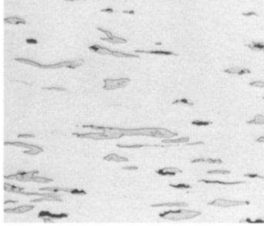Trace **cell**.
Masks as SVG:
<instances>
[{"mask_svg":"<svg viewBox=\"0 0 264 226\" xmlns=\"http://www.w3.org/2000/svg\"><path fill=\"white\" fill-rule=\"evenodd\" d=\"M122 170H128V171H135L138 169V167L136 166H127V167H123Z\"/></svg>","mask_w":264,"mask_h":226,"instance_id":"cell-34","label":"cell"},{"mask_svg":"<svg viewBox=\"0 0 264 226\" xmlns=\"http://www.w3.org/2000/svg\"><path fill=\"white\" fill-rule=\"evenodd\" d=\"M43 200H47V201H62V200L60 198V196L58 195H54V196H45L43 198H39V199H36V200H31V202L32 203H38Z\"/></svg>","mask_w":264,"mask_h":226,"instance_id":"cell-19","label":"cell"},{"mask_svg":"<svg viewBox=\"0 0 264 226\" xmlns=\"http://www.w3.org/2000/svg\"><path fill=\"white\" fill-rule=\"evenodd\" d=\"M40 191H47L54 192H57L64 191L65 192H69L71 193L72 189L68 188H56V187H47V188H40Z\"/></svg>","mask_w":264,"mask_h":226,"instance_id":"cell-21","label":"cell"},{"mask_svg":"<svg viewBox=\"0 0 264 226\" xmlns=\"http://www.w3.org/2000/svg\"><path fill=\"white\" fill-rule=\"evenodd\" d=\"M199 182H204L205 184H218L223 185H238L241 184H245V182L244 181H232V182H225V181H222L219 180H206V179H201L199 180Z\"/></svg>","mask_w":264,"mask_h":226,"instance_id":"cell-12","label":"cell"},{"mask_svg":"<svg viewBox=\"0 0 264 226\" xmlns=\"http://www.w3.org/2000/svg\"><path fill=\"white\" fill-rule=\"evenodd\" d=\"M212 123L210 121H202L200 120H195L192 122V124L193 125L198 126H207Z\"/></svg>","mask_w":264,"mask_h":226,"instance_id":"cell-27","label":"cell"},{"mask_svg":"<svg viewBox=\"0 0 264 226\" xmlns=\"http://www.w3.org/2000/svg\"><path fill=\"white\" fill-rule=\"evenodd\" d=\"M67 1H70V2H74V1H82V0H65ZM85 1V0H84Z\"/></svg>","mask_w":264,"mask_h":226,"instance_id":"cell-42","label":"cell"},{"mask_svg":"<svg viewBox=\"0 0 264 226\" xmlns=\"http://www.w3.org/2000/svg\"><path fill=\"white\" fill-rule=\"evenodd\" d=\"M179 103H182V104H186L187 105L190 106H192L194 105L192 103H190L188 101V99H177L176 101H175L172 102V104H179Z\"/></svg>","mask_w":264,"mask_h":226,"instance_id":"cell-30","label":"cell"},{"mask_svg":"<svg viewBox=\"0 0 264 226\" xmlns=\"http://www.w3.org/2000/svg\"><path fill=\"white\" fill-rule=\"evenodd\" d=\"M250 86L258 88H264V82L262 80H255L249 83Z\"/></svg>","mask_w":264,"mask_h":226,"instance_id":"cell-25","label":"cell"},{"mask_svg":"<svg viewBox=\"0 0 264 226\" xmlns=\"http://www.w3.org/2000/svg\"><path fill=\"white\" fill-rule=\"evenodd\" d=\"M223 72L229 75H237L238 76H243L245 75H248L251 73V71L248 68H242L239 67H231L225 69Z\"/></svg>","mask_w":264,"mask_h":226,"instance_id":"cell-8","label":"cell"},{"mask_svg":"<svg viewBox=\"0 0 264 226\" xmlns=\"http://www.w3.org/2000/svg\"></svg>","mask_w":264,"mask_h":226,"instance_id":"cell-45","label":"cell"},{"mask_svg":"<svg viewBox=\"0 0 264 226\" xmlns=\"http://www.w3.org/2000/svg\"><path fill=\"white\" fill-rule=\"evenodd\" d=\"M103 159L107 161H115V162H127L129 159L126 157H121L116 154H110L103 158Z\"/></svg>","mask_w":264,"mask_h":226,"instance_id":"cell-14","label":"cell"},{"mask_svg":"<svg viewBox=\"0 0 264 226\" xmlns=\"http://www.w3.org/2000/svg\"><path fill=\"white\" fill-rule=\"evenodd\" d=\"M130 80L128 78L104 79L103 89L106 90H115L126 86Z\"/></svg>","mask_w":264,"mask_h":226,"instance_id":"cell-5","label":"cell"},{"mask_svg":"<svg viewBox=\"0 0 264 226\" xmlns=\"http://www.w3.org/2000/svg\"><path fill=\"white\" fill-rule=\"evenodd\" d=\"M35 207L34 206H19L18 207L13 208V209H10V208H8V209H4V212L5 213H23L25 212H28L30 211H31L33 210Z\"/></svg>","mask_w":264,"mask_h":226,"instance_id":"cell-11","label":"cell"},{"mask_svg":"<svg viewBox=\"0 0 264 226\" xmlns=\"http://www.w3.org/2000/svg\"><path fill=\"white\" fill-rule=\"evenodd\" d=\"M26 41H27V42L28 43V44H35L37 43V41L36 40L34 39H32V38L27 39L26 40Z\"/></svg>","mask_w":264,"mask_h":226,"instance_id":"cell-35","label":"cell"},{"mask_svg":"<svg viewBox=\"0 0 264 226\" xmlns=\"http://www.w3.org/2000/svg\"><path fill=\"white\" fill-rule=\"evenodd\" d=\"M44 89L46 90H58V91H63L65 90L64 89L61 88H57V87H52V88H43Z\"/></svg>","mask_w":264,"mask_h":226,"instance_id":"cell-37","label":"cell"},{"mask_svg":"<svg viewBox=\"0 0 264 226\" xmlns=\"http://www.w3.org/2000/svg\"><path fill=\"white\" fill-rule=\"evenodd\" d=\"M240 222H245L250 224H264V220L262 219H256L254 221L252 220L250 218H245V220H242Z\"/></svg>","mask_w":264,"mask_h":226,"instance_id":"cell-29","label":"cell"},{"mask_svg":"<svg viewBox=\"0 0 264 226\" xmlns=\"http://www.w3.org/2000/svg\"><path fill=\"white\" fill-rule=\"evenodd\" d=\"M188 206L187 203L184 202H176V203H162V204H153L151 205V207H186Z\"/></svg>","mask_w":264,"mask_h":226,"instance_id":"cell-15","label":"cell"},{"mask_svg":"<svg viewBox=\"0 0 264 226\" xmlns=\"http://www.w3.org/2000/svg\"><path fill=\"white\" fill-rule=\"evenodd\" d=\"M189 139L188 137H183L181 138L176 139H166L162 141V143H186L188 142Z\"/></svg>","mask_w":264,"mask_h":226,"instance_id":"cell-22","label":"cell"},{"mask_svg":"<svg viewBox=\"0 0 264 226\" xmlns=\"http://www.w3.org/2000/svg\"><path fill=\"white\" fill-rule=\"evenodd\" d=\"M210 206H215L221 208H229L236 206L249 205L250 202L249 201H238L232 200H225L222 198H218L208 204Z\"/></svg>","mask_w":264,"mask_h":226,"instance_id":"cell-4","label":"cell"},{"mask_svg":"<svg viewBox=\"0 0 264 226\" xmlns=\"http://www.w3.org/2000/svg\"><path fill=\"white\" fill-rule=\"evenodd\" d=\"M119 148H140L143 147H164V146H160L159 145H145V144H134L132 145H123L118 144L116 145Z\"/></svg>","mask_w":264,"mask_h":226,"instance_id":"cell-20","label":"cell"},{"mask_svg":"<svg viewBox=\"0 0 264 226\" xmlns=\"http://www.w3.org/2000/svg\"><path fill=\"white\" fill-rule=\"evenodd\" d=\"M207 173L209 174H229L230 171L228 170H212L207 172Z\"/></svg>","mask_w":264,"mask_h":226,"instance_id":"cell-28","label":"cell"},{"mask_svg":"<svg viewBox=\"0 0 264 226\" xmlns=\"http://www.w3.org/2000/svg\"><path fill=\"white\" fill-rule=\"evenodd\" d=\"M39 172L37 171H33L19 172L16 174L11 175L9 176H5L4 177L6 179H16L17 180L20 181H34L35 180V177L34 175L38 174Z\"/></svg>","mask_w":264,"mask_h":226,"instance_id":"cell-6","label":"cell"},{"mask_svg":"<svg viewBox=\"0 0 264 226\" xmlns=\"http://www.w3.org/2000/svg\"><path fill=\"white\" fill-rule=\"evenodd\" d=\"M101 11H102V12H108V13H110V12H112V10L110 8H106V9H105V10H101Z\"/></svg>","mask_w":264,"mask_h":226,"instance_id":"cell-40","label":"cell"},{"mask_svg":"<svg viewBox=\"0 0 264 226\" xmlns=\"http://www.w3.org/2000/svg\"><path fill=\"white\" fill-rule=\"evenodd\" d=\"M244 176L245 177H246L250 178H260V179H264V176H261V175H259L258 174H251V173H250V174H245Z\"/></svg>","mask_w":264,"mask_h":226,"instance_id":"cell-33","label":"cell"},{"mask_svg":"<svg viewBox=\"0 0 264 226\" xmlns=\"http://www.w3.org/2000/svg\"><path fill=\"white\" fill-rule=\"evenodd\" d=\"M248 47L251 50H264V43L262 42H253L251 44H249Z\"/></svg>","mask_w":264,"mask_h":226,"instance_id":"cell-23","label":"cell"},{"mask_svg":"<svg viewBox=\"0 0 264 226\" xmlns=\"http://www.w3.org/2000/svg\"><path fill=\"white\" fill-rule=\"evenodd\" d=\"M4 145H13V146H17V147L27 148L28 149H30V151H24L23 153L29 155H36L37 154L43 152V151L42 148L35 145L28 144L27 143L20 142H5Z\"/></svg>","mask_w":264,"mask_h":226,"instance_id":"cell-7","label":"cell"},{"mask_svg":"<svg viewBox=\"0 0 264 226\" xmlns=\"http://www.w3.org/2000/svg\"><path fill=\"white\" fill-rule=\"evenodd\" d=\"M247 123L250 125H264V115H255L252 119L247 121Z\"/></svg>","mask_w":264,"mask_h":226,"instance_id":"cell-18","label":"cell"},{"mask_svg":"<svg viewBox=\"0 0 264 226\" xmlns=\"http://www.w3.org/2000/svg\"><path fill=\"white\" fill-rule=\"evenodd\" d=\"M46 216L49 217L51 218L60 219V218H67L68 216V214L66 213H60L59 214H52L49 211H41L38 214V217L39 218H43Z\"/></svg>","mask_w":264,"mask_h":226,"instance_id":"cell-13","label":"cell"},{"mask_svg":"<svg viewBox=\"0 0 264 226\" xmlns=\"http://www.w3.org/2000/svg\"><path fill=\"white\" fill-rule=\"evenodd\" d=\"M204 162L211 164H220L222 163V161L220 159H217L212 158L206 159H205Z\"/></svg>","mask_w":264,"mask_h":226,"instance_id":"cell-31","label":"cell"},{"mask_svg":"<svg viewBox=\"0 0 264 226\" xmlns=\"http://www.w3.org/2000/svg\"><path fill=\"white\" fill-rule=\"evenodd\" d=\"M262 99H264V96H262Z\"/></svg>","mask_w":264,"mask_h":226,"instance_id":"cell-43","label":"cell"},{"mask_svg":"<svg viewBox=\"0 0 264 226\" xmlns=\"http://www.w3.org/2000/svg\"><path fill=\"white\" fill-rule=\"evenodd\" d=\"M34 135H27V134H22V135H19L18 136V138H31V137H34Z\"/></svg>","mask_w":264,"mask_h":226,"instance_id":"cell-36","label":"cell"},{"mask_svg":"<svg viewBox=\"0 0 264 226\" xmlns=\"http://www.w3.org/2000/svg\"><path fill=\"white\" fill-rule=\"evenodd\" d=\"M14 60L19 63H23L24 64L31 65V66L41 68V69H58V68H67L69 69H74L82 66L84 63L83 60L77 59L71 61H61L60 63H54V64H43L39 63L33 61L31 60L25 59V58H15Z\"/></svg>","mask_w":264,"mask_h":226,"instance_id":"cell-1","label":"cell"},{"mask_svg":"<svg viewBox=\"0 0 264 226\" xmlns=\"http://www.w3.org/2000/svg\"><path fill=\"white\" fill-rule=\"evenodd\" d=\"M204 143L203 142H195V143H189L188 144V145H199V144H204Z\"/></svg>","mask_w":264,"mask_h":226,"instance_id":"cell-39","label":"cell"},{"mask_svg":"<svg viewBox=\"0 0 264 226\" xmlns=\"http://www.w3.org/2000/svg\"><path fill=\"white\" fill-rule=\"evenodd\" d=\"M4 188L6 191L13 192V193H18L20 194L22 191H24V188L20 187H16L15 185H12L7 183H4Z\"/></svg>","mask_w":264,"mask_h":226,"instance_id":"cell-17","label":"cell"},{"mask_svg":"<svg viewBox=\"0 0 264 226\" xmlns=\"http://www.w3.org/2000/svg\"><path fill=\"white\" fill-rule=\"evenodd\" d=\"M136 52H141V53H145L149 54H158V55H175L172 53L170 52H165V51H159V50H156V51H140V50H136Z\"/></svg>","mask_w":264,"mask_h":226,"instance_id":"cell-26","label":"cell"},{"mask_svg":"<svg viewBox=\"0 0 264 226\" xmlns=\"http://www.w3.org/2000/svg\"><path fill=\"white\" fill-rule=\"evenodd\" d=\"M90 50L93 52L97 53L101 55H113L117 57H139L138 56L136 55H129L128 54L124 53L122 52H118V51H114L111 50L107 49L106 47H103L99 45H93L89 47Z\"/></svg>","mask_w":264,"mask_h":226,"instance_id":"cell-3","label":"cell"},{"mask_svg":"<svg viewBox=\"0 0 264 226\" xmlns=\"http://www.w3.org/2000/svg\"><path fill=\"white\" fill-rule=\"evenodd\" d=\"M18 203V201H14V200H7L5 201L4 203V204H6L7 203Z\"/></svg>","mask_w":264,"mask_h":226,"instance_id":"cell-41","label":"cell"},{"mask_svg":"<svg viewBox=\"0 0 264 226\" xmlns=\"http://www.w3.org/2000/svg\"><path fill=\"white\" fill-rule=\"evenodd\" d=\"M5 23L14 24V25H19V24H25L26 21L21 18L17 17H10L6 18L4 20Z\"/></svg>","mask_w":264,"mask_h":226,"instance_id":"cell-16","label":"cell"},{"mask_svg":"<svg viewBox=\"0 0 264 226\" xmlns=\"http://www.w3.org/2000/svg\"></svg>","mask_w":264,"mask_h":226,"instance_id":"cell-44","label":"cell"},{"mask_svg":"<svg viewBox=\"0 0 264 226\" xmlns=\"http://www.w3.org/2000/svg\"><path fill=\"white\" fill-rule=\"evenodd\" d=\"M71 193L72 194L80 195H86L87 194L86 193V192L84 191V190H79L78 189H76V188L72 189Z\"/></svg>","mask_w":264,"mask_h":226,"instance_id":"cell-32","label":"cell"},{"mask_svg":"<svg viewBox=\"0 0 264 226\" xmlns=\"http://www.w3.org/2000/svg\"><path fill=\"white\" fill-rule=\"evenodd\" d=\"M183 171L179 168L173 167H168L160 168L156 171V173L162 176H175L177 173H182Z\"/></svg>","mask_w":264,"mask_h":226,"instance_id":"cell-9","label":"cell"},{"mask_svg":"<svg viewBox=\"0 0 264 226\" xmlns=\"http://www.w3.org/2000/svg\"><path fill=\"white\" fill-rule=\"evenodd\" d=\"M202 213L197 211L180 209L177 210L164 211L159 214V216L165 220L179 221L195 218L201 215Z\"/></svg>","mask_w":264,"mask_h":226,"instance_id":"cell-2","label":"cell"},{"mask_svg":"<svg viewBox=\"0 0 264 226\" xmlns=\"http://www.w3.org/2000/svg\"><path fill=\"white\" fill-rule=\"evenodd\" d=\"M256 141L258 143H264V136H261L256 139Z\"/></svg>","mask_w":264,"mask_h":226,"instance_id":"cell-38","label":"cell"},{"mask_svg":"<svg viewBox=\"0 0 264 226\" xmlns=\"http://www.w3.org/2000/svg\"><path fill=\"white\" fill-rule=\"evenodd\" d=\"M97 30H99L100 31H102L103 33L105 34L107 36V38H101V39L104 41H106L112 43H123V41H125L126 40L121 38H118L116 37L113 36L112 35V33L109 31L106 30H103L102 28H97Z\"/></svg>","mask_w":264,"mask_h":226,"instance_id":"cell-10","label":"cell"},{"mask_svg":"<svg viewBox=\"0 0 264 226\" xmlns=\"http://www.w3.org/2000/svg\"><path fill=\"white\" fill-rule=\"evenodd\" d=\"M169 185L172 188H176V189H189L192 188L191 185L185 184H170Z\"/></svg>","mask_w":264,"mask_h":226,"instance_id":"cell-24","label":"cell"}]
</instances>
